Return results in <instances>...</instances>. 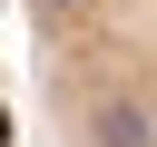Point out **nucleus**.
Listing matches in <instances>:
<instances>
[{"label": "nucleus", "mask_w": 157, "mask_h": 147, "mask_svg": "<svg viewBox=\"0 0 157 147\" xmlns=\"http://www.w3.org/2000/svg\"><path fill=\"white\" fill-rule=\"evenodd\" d=\"M20 29L49 147H157V0H20Z\"/></svg>", "instance_id": "1"}, {"label": "nucleus", "mask_w": 157, "mask_h": 147, "mask_svg": "<svg viewBox=\"0 0 157 147\" xmlns=\"http://www.w3.org/2000/svg\"><path fill=\"white\" fill-rule=\"evenodd\" d=\"M0 147H20V118H10V78H0Z\"/></svg>", "instance_id": "2"}]
</instances>
